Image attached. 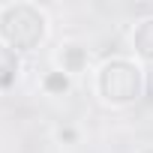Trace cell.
Wrapping results in <instances>:
<instances>
[{
    "instance_id": "obj_8",
    "label": "cell",
    "mask_w": 153,
    "mask_h": 153,
    "mask_svg": "<svg viewBox=\"0 0 153 153\" xmlns=\"http://www.w3.org/2000/svg\"><path fill=\"white\" fill-rule=\"evenodd\" d=\"M141 153H153V147H147V150H141Z\"/></svg>"
},
{
    "instance_id": "obj_3",
    "label": "cell",
    "mask_w": 153,
    "mask_h": 153,
    "mask_svg": "<svg viewBox=\"0 0 153 153\" xmlns=\"http://www.w3.org/2000/svg\"><path fill=\"white\" fill-rule=\"evenodd\" d=\"M57 63H60V69L69 75H81V72H87V66H90V51L84 48V45H75V42H69V45H63L60 51H57Z\"/></svg>"
},
{
    "instance_id": "obj_5",
    "label": "cell",
    "mask_w": 153,
    "mask_h": 153,
    "mask_svg": "<svg viewBox=\"0 0 153 153\" xmlns=\"http://www.w3.org/2000/svg\"><path fill=\"white\" fill-rule=\"evenodd\" d=\"M18 72H21V57H18L9 45L0 42V90L12 87L15 78H18Z\"/></svg>"
},
{
    "instance_id": "obj_1",
    "label": "cell",
    "mask_w": 153,
    "mask_h": 153,
    "mask_svg": "<svg viewBox=\"0 0 153 153\" xmlns=\"http://www.w3.org/2000/svg\"><path fill=\"white\" fill-rule=\"evenodd\" d=\"M48 36V15L36 3H3L0 6V42L15 54L36 51Z\"/></svg>"
},
{
    "instance_id": "obj_6",
    "label": "cell",
    "mask_w": 153,
    "mask_h": 153,
    "mask_svg": "<svg viewBox=\"0 0 153 153\" xmlns=\"http://www.w3.org/2000/svg\"><path fill=\"white\" fill-rule=\"evenodd\" d=\"M69 87H72V78L63 69H48L42 75V90L48 96H63V93H69Z\"/></svg>"
},
{
    "instance_id": "obj_2",
    "label": "cell",
    "mask_w": 153,
    "mask_h": 153,
    "mask_svg": "<svg viewBox=\"0 0 153 153\" xmlns=\"http://www.w3.org/2000/svg\"><path fill=\"white\" fill-rule=\"evenodd\" d=\"M144 69L129 57L102 60V66L96 69V93L108 105H132L144 96Z\"/></svg>"
},
{
    "instance_id": "obj_7",
    "label": "cell",
    "mask_w": 153,
    "mask_h": 153,
    "mask_svg": "<svg viewBox=\"0 0 153 153\" xmlns=\"http://www.w3.org/2000/svg\"><path fill=\"white\" fill-rule=\"evenodd\" d=\"M57 141H66V144H75V141H78V132H75L72 126H60V129H57Z\"/></svg>"
},
{
    "instance_id": "obj_4",
    "label": "cell",
    "mask_w": 153,
    "mask_h": 153,
    "mask_svg": "<svg viewBox=\"0 0 153 153\" xmlns=\"http://www.w3.org/2000/svg\"><path fill=\"white\" fill-rule=\"evenodd\" d=\"M132 51H135L138 60L153 63V15L135 21V27H132Z\"/></svg>"
}]
</instances>
